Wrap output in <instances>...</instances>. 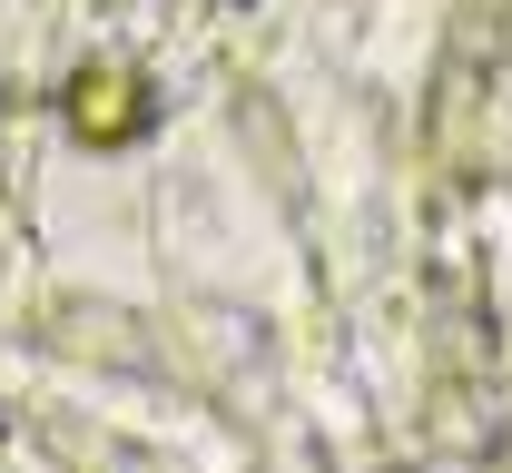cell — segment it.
Wrapping results in <instances>:
<instances>
[{"label":"cell","instance_id":"6da1fadb","mask_svg":"<svg viewBox=\"0 0 512 473\" xmlns=\"http://www.w3.org/2000/svg\"><path fill=\"white\" fill-rule=\"evenodd\" d=\"M138 129H148V79H128V69H89V79H69V138H89V148H128Z\"/></svg>","mask_w":512,"mask_h":473}]
</instances>
